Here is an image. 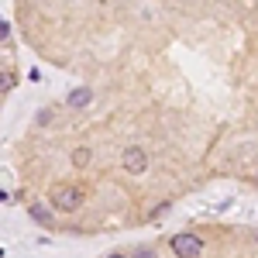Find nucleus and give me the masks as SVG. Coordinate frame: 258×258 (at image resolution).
Listing matches in <instances>:
<instances>
[{
	"mask_svg": "<svg viewBox=\"0 0 258 258\" xmlns=\"http://www.w3.org/2000/svg\"><path fill=\"white\" fill-rule=\"evenodd\" d=\"M52 203L66 210V214H73V210H80L83 207V189L80 186H55L52 189Z\"/></svg>",
	"mask_w": 258,
	"mask_h": 258,
	"instance_id": "f257e3e1",
	"label": "nucleus"
},
{
	"mask_svg": "<svg viewBox=\"0 0 258 258\" xmlns=\"http://www.w3.org/2000/svg\"><path fill=\"white\" fill-rule=\"evenodd\" d=\"M172 255L176 258H200L203 255V238H197V234H176L172 238Z\"/></svg>",
	"mask_w": 258,
	"mask_h": 258,
	"instance_id": "f03ea898",
	"label": "nucleus"
},
{
	"mask_svg": "<svg viewBox=\"0 0 258 258\" xmlns=\"http://www.w3.org/2000/svg\"><path fill=\"white\" fill-rule=\"evenodd\" d=\"M124 169H127L131 176H141V172L148 169V155H145V148H138V145L127 148V152H124Z\"/></svg>",
	"mask_w": 258,
	"mask_h": 258,
	"instance_id": "7ed1b4c3",
	"label": "nucleus"
},
{
	"mask_svg": "<svg viewBox=\"0 0 258 258\" xmlns=\"http://www.w3.org/2000/svg\"><path fill=\"white\" fill-rule=\"evenodd\" d=\"M90 100H93L90 86H80V90H73V93H69V107H73V110H80V107H86V103H90Z\"/></svg>",
	"mask_w": 258,
	"mask_h": 258,
	"instance_id": "20e7f679",
	"label": "nucleus"
},
{
	"mask_svg": "<svg viewBox=\"0 0 258 258\" xmlns=\"http://www.w3.org/2000/svg\"><path fill=\"white\" fill-rule=\"evenodd\" d=\"M31 220H38V224H45V227H48V224H52V214H48L41 203H31Z\"/></svg>",
	"mask_w": 258,
	"mask_h": 258,
	"instance_id": "39448f33",
	"label": "nucleus"
},
{
	"mask_svg": "<svg viewBox=\"0 0 258 258\" xmlns=\"http://www.w3.org/2000/svg\"><path fill=\"white\" fill-rule=\"evenodd\" d=\"M73 165L86 169V165H90V148H76V152H73Z\"/></svg>",
	"mask_w": 258,
	"mask_h": 258,
	"instance_id": "423d86ee",
	"label": "nucleus"
},
{
	"mask_svg": "<svg viewBox=\"0 0 258 258\" xmlns=\"http://www.w3.org/2000/svg\"><path fill=\"white\" fill-rule=\"evenodd\" d=\"M131 258H159V255H155V248H135Z\"/></svg>",
	"mask_w": 258,
	"mask_h": 258,
	"instance_id": "0eeeda50",
	"label": "nucleus"
},
{
	"mask_svg": "<svg viewBox=\"0 0 258 258\" xmlns=\"http://www.w3.org/2000/svg\"><path fill=\"white\" fill-rule=\"evenodd\" d=\"M14 86V80H11V73H0V93H7Z\"/></svg>",
	"mask_w": 258,
	"mask_h": 258,
	"instance_id": "6e6552de",
	"label": "nucleus"
},
{
	"mask_svg": "<svg viewBox=\"0 0 258 258\" xmlns=\"http://www.w3.org/2000/svg\"><path fill=\"white\" fill-rule=\"evenodd\" d=\"M7 35H11V28H7V21L0 18V41H7Z\"/></svg>",
	"mask_w": 258,
	"mask_h": 258,
	"instance_id": "1a4fd4ad",
	"label": "nucleus"
},
{
	"mask_svg": "<svg viewBox=\"0 0 258 258\" xmlns=\"http://www.w3.org/2000/svg\"><path fill=\"white\" fill-rule=\"evenodd\" d=\"M107 258H127V255H120V251H114V255H107Z\"/></svg>",
	"mask_w": 258,
	"mask_h": 258,
	"instance_id": "9d476101",
	"label": "nucleus"
},
{
	"mask_svg": "<svg viewBox=\"0 0 258 258\" xmlns=\"http://www.w3.org/2000/svg\"><path fill=\"white\" fill-rule=\"evenodd\" d=\"M0 258H4V248H0Z\"/></svg>",
	"mask_w": 258,
	"mask_h": 258,
	"instance_id": "9b49d317",
	"label": "nucleus"
},
{
	"mask_svg": "<svg viewBox=\"0 0 258 258\" xmlns=\"http://www.w3.org/2000/svg\"><path fill=\"white\" fill-rule=\"evenodd\" d=\"M255 241H258V231H255Z\"/></svg>",
	"mask_w": 258,
	"mask_h": 258,
	"instance_id": "f8f14e48",
	"label": "nucleus"
},
{
	"mask_svg": "<svg viewBox=\"0 0 258 258\" xmlns=\"http://www.w3.org/2000/svg\"><path fill=\"white\" fill-rule=\"evenodd\" d=\"M255 182H258V179H255Z\"/></svg>",
	"mask_w": 258,
	"mask_h": 258,
	"instance_id": "ddd939ff",
	"label": "nucleus"
}]
</instances>
